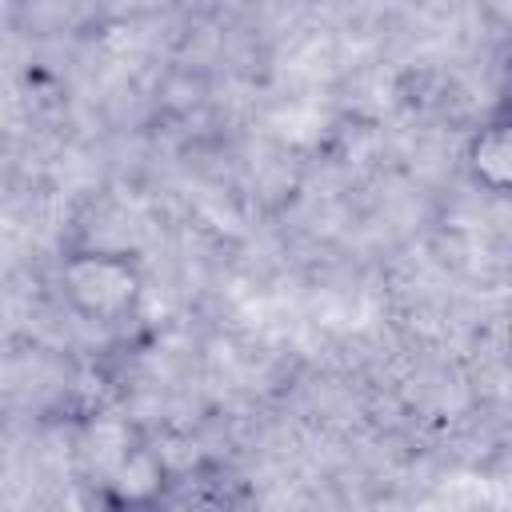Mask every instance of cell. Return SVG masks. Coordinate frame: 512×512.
Wrapping results in <instances>:
<instances>
[{
    "mask_svg": "<svg viewBox=\"0 0 512 512\" xmlns=\"http://www.w3.org/2000/svg\"><path fill=\"white\" fill-rule=\"evenodd\" d=\"M64 292H68L72 308L84 312L88 320L112 324L132 312V304L140 296V280L128 260H120L112 252H88V256H72L64 264Z\"/></svg>",
    "mask_w": 512,
    "mask_h": 512,
    "instance_id": "6da1fadb",
    "label": "cell"
}]
</instances>
